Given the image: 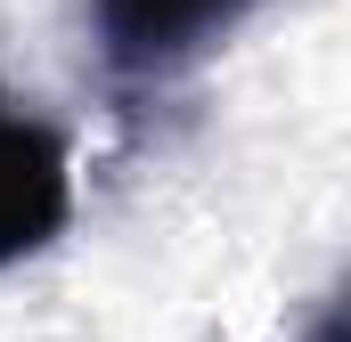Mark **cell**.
<instances>
[{
  "label": "cell",
  "mask_w": 351,
  "mask_h": 342,
  "mask_svg": "<svg viewBox=\"0 0 351 342\" xmlns=\"http://www.w3.org/2000/svg\"><path fill=\"white\" fill-rule=\"evenodd\" d=\"M311 342H343V302H327V310L311 318Z\"/></svg>",
  "instance_id": "3"
},
{
  "label": "cell",
  "mask_w": 351,
  "mask_h": 342,
  "mask_svg": "<svg viewBox=\"0 0 351 342\" xmlns=\"http://www.w3.org/2000/svg\"><path fill=\"white\" fill-rule=\"evenodd\" d=\"M74 220V155L66 139L0 98V269L49 253Z\"/></svg>",
  "instance_id": "2"
},
{
  "label": "cell",
  "mask_w": 351,
  "mask_h": 342,
  "mask_svg": "<svg viewBox=\"0 0 351 342\" xmlns=\"http://www.w3.org/2000/svg\"><path fill=\"white\" fill-rule=\"evenodd\" d=\"M254 8L262 0H90V33L123 82H172L204 66Z\"/></svg>",
  "instance_id": "1"
}]
</instances>
